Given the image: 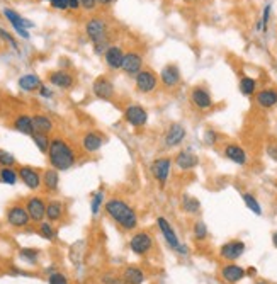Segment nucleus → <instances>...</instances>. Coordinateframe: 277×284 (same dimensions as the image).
<instances>
[{
  "instance_id": "nucleus-1",
  "label": "nucleus",
  "mask_w": 277,
  "mask_h": 284,
  "mask_svg": "<svg viewBox=\"0 0 277 284\" xmlns=\"http://www.w3.org/2000/svg\"><path fill=\"white\" fill-rule=\"evenodd\" d=\"M104 211L119 228H123L124 232H133V230L138 228L139 220L138 213L135 211L129 203H126L121 198H112L109 199L104 205Z\"/></svg>"
},
{
  "instance_id": "nucleus-2",
  "label": "nucleus",
  "mask_w": 277,
  "mask_h": 284,
  "mask_svg": "<svg viewBox=\"0 0 277 284\" xmlns=\"http://www.w3.org/2000/svg\"><path fill=\"white\" fill-rule=\"evenodd\" d=\"M46 155H48L49 167L56 169L58 172L70 170L77 163L75 150H73V146L70 145L65 138H62V136H55V138H51L49 150Z\"/></svg>"
},
{
  "instance_id": "nucleus-3",
  "label": "nucleus",
  "mask_w": 277,
  "mask_h": 284,
  "mask_svg": "<svg viewBox=\"0 0 277 284\" xmlns=\"http://www.w3.org/2000/svg\"><path fill=\"white\" fill-rule=\"evenodd\" d=\"M85 34L87 38L94 45L95 55H104L106 49L109 48V28L108 22L101 17H92L85 24Z\"/></svg>"
},
{
  "instance_id": "nucleus-4",
  "label": "nucleus",
  "mask_w": 277,
  "mask_h": 284,
  "mask_svg": "<svg viewBox=\"0 0 277 284\" xmlns=\"http://www.w3.org/2000/svg\"><path fill=\"white\" fill-rule=\"evenodd\" d=\"M156 225H158V230L162 232V237L165 238V243L173 250V252L180 253V255H187L189 247L184 245V243L180 242L179 237H177V233H175V230H173V226L170 225L169 220L163 218V216H158V218H156Z\"/></svg>"
},
{
  "instance_id": "nucleus-5",
  "label": "nucleus",
  "mask_w": 277,
  "mask_h": 284,
  "mask_svg": "<svg viewBox=\"0 0 277 284\" xmlns=\"http://www.w3.org/2000/svg\"><path fill=\"white\" fill-rule=\"evenodd\" d=\"M172 165H173V158L169 155L163 157H156L152 163H150V174L152 177L160 184V187L167 186V180L170 177V172H172Z\"/></svg>"
},
{
  "instance_id": "nucleus-6",
  "label": "nucleus",
  "mask_w": 277,
  "mask_h": 284,
  "mask_svg": "<svg viewBox=\"0 0 277 284\" xmlns=\"http://www.w3.org/2000/svg\"><path fill=\"white\" fill-rule=\"evenodd\" d=\"M187 138V128L182 123H170L163 133V146L167 150H173L182 146V143Z\"/></svg>"
},
{
  "instance_id": "nucleus-7",
  "label": "nucleus",
  "mask_w": 277,
  "mask_h": 284,
  "mask_svg": "<svg viewBox=\"0 0 277 284\" xmlns=\"http://www.w3.org/2000/svg\"><path fill=\"white\" fill-rule=\"evenodd\" d=\"M135 87L139 94L148 95L153 94L158 87V75L152 68H143L138 75L135 77Z\"/></svg>"
},
{
  "instance_id": "nucleus-8",
  "label": "nucleus",
  "mask_w": 277,
  "mask_h": 284,
  "mask_svg": "<svg viewBox=\"0 0 277 284\" xmlns=\"http://www.w3.org/2000/svg\"><path fill=\"white\" fill-rule=\"evenodd\" d=\"M123 118L131 128H145L148 125L150 114L143 106L139 104H129L123 112Z\"/></svg>"
},
{
  "instance_id": "nucleus-9",
  "label": "nucleus",
  "mask_w": 277,
  "mask_h": 284,
  "mask_svg": "<svg viewBox=\"0 0 277 284\" xmlns=\"http://www.w3.org/2000/svg\"><path fill=\"white\" fill-rule=\"evenodd\" d=\"M5 220L12 228H26L31 223V216H29L26 206L19 205V203L9 206L5 211Z\"/></svg>"
},
{
  "instance_id": "nucleus-10",
  "label": "nucleus",
  "mask_w": 277,
  "mask_h": 284,
  "mask_svg": "<svg viewBox=\"0 0 277 284\" xmlns=\"http://www.w3.org/2000/svg\"><path fill=\"white\" fill-rule=\"evenodd\" d=\"M17 172H19V179L22 180V184H24L28 189H31V191H38V189H41L43 187V174L39 172L36 167L21 165L17 169Z\"/></svg>"
},
{
  "instance_id": "nucleus-11",
  "label": "nucleus",
  "mask_w": 277,
  "mask_h": 284,
  "mask_svg": "<svg viewBox=\"0 0 277 284\" xmlns=\"http://www.w3.org/2000/svg\"><path fill=\"white\" fill-rule=\"evenodd\" d=\"M173 165L182 172H191L199 165V157L191 148H180L173 155Z\"/></svg>"
},
{
  "instance_id": "nucleus-12",
  "label": "nucleus",
  "mask_w": 277,
  "mask_h": 284,
  "mask_svg": "<svg viewBox=\"0 0 277 284\" xmlns=\"http://www.w3.org/2000/svg\"><path fill=\"white\" fill-rule=\"evenodd\" d=\"M2 14L5 16V19L11 22L12 28L15 29V32H17L21 38L29 39V31H28V29L29 28H34V24H32L31 21H28V19H24L21 14H17L15 11H12V9H7V7L2 11Z\"/></svg>"
},
{
  "instance_id": "nucleus-13",
  "label": "nucleus",
  "mask_w": 277,
  "mask_h": 284,
  "mask_svg": "<svg viewBox=\"0 0 277 284\" xmlns=\"http://www.w3.org/2000/svg\"><path fill=\"white\" fill-rule=\"evenodd\" d=\"M129 249L135 255H146L153 249V237L148 232H136L129 238Z\"/></svg>"
},
{
  "instance_id": "nucleus-14",
  "label": "nucleus",
  "mask_w": 277,
  "mask_h": 284,
  "mask_svg": "<svg viewBox=\"0 0 277 284\" xmlns=\"http://www.w3.org/2000/svg\"><path fill=\"white\" fill-rule=\"evenodd\" d=\"M92 92H94L95 97L101 99V101H112V97H114V94H116L114 83L104 75L97 77V79L94 80V83H92Z\"/></svg>"
},
{
  "instance_id": "nucleus-15",
  "label": "nucleus",
  "mask_w": 277,
  "mask_h": 284,
  "mask_svg": "<svg viewBox=\"0 0 277 284\" xmlns=\"http://www.w3.org/2000/svg\"><path fill=\"white\" fill-rule=\"evenodd\" d=\"M180 79H182L180 68L175 63H167V65L160 70V83H162L165 89H169V90L175 89L180 83Z\"/></svg>"
},
{
  "instance_id": "nucleus-16",
  "label": "nucleus",
  "mask_w": 277,
  "mask_h": 284,
  "mask_svg": "<svg viewBox=\"0 0 277 284\" xmlns=\"http://www.w3.org/2000/svg\"><path fill=\"white\" fill-rule=\"evenodd\" d=\"M26 209H28L29 216H31V221L41 223L46 218V203L43 201V198L39 196H31V198L26 199Z\"/></svg>"
},
{
  "instance_id": "nucleus-17",
  "label": "nucleus",
  "mask_w": 277,
  "mask_h": 284,
  "mask_svg": "<svg viewBox=\"0 0 277 284\" xmlns=\"http://www.w3.org/2000/svg\"><path fill=\"white\" fill-rule=\"evenodd\" d=\"M143 63H145V60H143L141 53H138V51H128L124 55V62H123L121 70L126 73V75L136 77L143 70Z\"/></svg>"
},
{
  "instance_id": "nucleus-18",
  "label": "nucleus",
  "mask_w": 277,
  "mask_h": 284,
  "mask_svg": "<svg viewBox=\"0 0 277 284\" xmlns=\"http://www.w3.org/2000/svg\"><path fill=\"white\" fill-rule=\"evenodd\" d=\"M191 102L196 109H199V111H208V109H211L213 106H215L211 94H209V90L204 89V87H194V89L191 90Z\"/></svg>"
},
{
  "instance_id": "nucleus-19",
  "label": "nucleus",
  "mask_w": 277,
  "mask_h": 284,
  "mask_svg": "<svg viewBox=\"0 0 277 284\" xmlns=\"http://www.w3.org/2000/svg\"><path fill=\"white\" fill-rule=\"evenodd\" d=\"M243 252H245V243L242 240H230L225 245H221L219 257L228 260V262H235L236 259H240L243 255Z\"/></svg>"
},
{
  "instance_id": "nucleus-20",
  "label": "nucleus",
  "mask_w": 277,
  "mask_h": 284,
  "mask_svg": "<svg viewBox=\"0 0 277 284\" xmlns=\"http://www.w3.org/2000/svg\"><path fill=\"white\" fill-rule=\"evenodd\" d=\"M106 138L104 135H101L99 131H87L85 135L80 140V145H82L83 152L87 153H95L104 146Z\"/></svg>"
},
{
  "instance_id": "nucleus-21",
  "label": "nucleus",
  "mask_w": 277,
  "mask_h": 284,
  "mask_svg": "<svg viewBox=\"0 0 277 284\" xmlns=\"http://www.w3.org/2000/svg\"><path fill=\"white\" fill-rule=\"evenodd\" d=\"M223 155L236 165H246V162H248V153L245 152L243 146L236 145V143H226L223 148Z\"/></svg>"
},
{
  "instance_id": "nucleus-22",
  "label": "nucleus",
  "mask_w": 277,
  "mask_h": 284,
  "mask_svg": "<svg viewBox=\"0 0 277 284\" xmlns=\"http://www.w3.org/2000/svg\"><path fill=\"white\" fill-rule=\"evenodd\" d=\"M219 276H221V279L225 281L226 284H236L246 276V270L243 269L242 266H238V264L230 262V264H226V266L221 267Z\"/></svg>"
},
{
  "instance_id": "nucleus-23",
  "label": "nucleus",
  "mask_w": 277,
  "mask_h": 284,
  "mask_svg": "<svg viewBox=\"0 0 277 284\" xmlns=\"http://www.w3.org/2000/svg\"><path fill=\"white\" fill-rule=\"evenodd\" d=\"M124 49L118 45H111L104 53V62L111 70H121L123 62H124Z\"/></svg>"
},
{
  "instance_id": "nucleus-24",
  "label": "nucleus",
  "mask_w": 277,
  "mask_h": 284,
  "mask_svg": "<svg viewBox=\"0 0 277 284\" xmlns=\"http://www.w3.org/2000/svg\"><path fill=\"white\" fill-rule=\"evenodd\" d=\"M48 80L53 87H58V89H63V90L72 89V85H73L72 73L66 72V70H56V72H51L48 75Z\"/></svg>"
},
{
  "instance_id": "nucleus-25",
  "label": "nucleus",
  "mask_w": 277,
  "mask_h": 284,
  "mask_svg": "<svg viewBox=\"0 0 277 284\" xmlns=\"http://www.w3.org/2000/svg\"><path fill=\"white\" fill-rule=\"evenodd\" d=\"M255 102L262 109H272L277 106V90L274 89H262L257 92Z\"/></svg>"
},
{
  "instance_id": "nucleus-26",
  "label": "nucleus",
  "mask_w": 277,
  "mask_h": 284,
  "mask_svg": "<svg viewBox=\"0 0 277 284\" xmlns=\"http://www.w3.org/2000/svg\"><path fill=\"white\" fill-rule=\"evenodd\" d=\"M12 128L21 135L32 136L34 135V125H32V116L31 114H19L12 121Z\"/></svg>"
},
{
  "instance_id": "nucleus-27",
  "label": "nucleus",
  "mask_w": 277,
  "mask_h": 284,
  "mask_svg": "<svg viewBox=\"0 0 277 284\" xmlns=\"http://www.w3.org/2000/svg\"><path fill=\"white\" fill-rule=\"evenodd\" d=\"M32 125H34V133H41V135H49L55 129V123L48 114H32Z\"/></svg>"
},
{
  "instance_id": "nucleus-28",
  "label": "nucleus",
  "mask_w": 277,
  "mask_h": 284,
  "mask_svg": "<svg viewBox=\"0 0 277 284\" xmlns=\"http://www.w3.org/2000/svg\"><path fill=\"white\" fill-rule=\"evenodd\" d=\"M121 279L124 281L126 284H143L146 281V274L143 272L139 267L136 266H128L123 269Z\"/></svg>"
},
{
  "instance_id": "nucleus-29",
  "label": "nucleus",
  "mask_w": 277,
  "mask_h": 284,
  "mask_svg": "<svg viewBox=\"0 0 277 284\" xmlns=\"http://www.w3.org/2000/svg\"><path fill=\"white\" fill-rule=\"evenodd\" d=\"M43 187L46 192H56L60 189V174L56 169L49 167L43 172Z\"/></svg>"
},
{
  "instance_id": "nucleus-30",
  "label": "nucleus",
  "mask_w": 277,
  "mask_h": 284,
  "mask_svg": "<svg viewBox=\"0 0 277 284\" xmlns=\"http://www.w3.org/2000/svg\"><path fill=\"white\" fill-rule=\"evenodd\" d=\"M17 85H19V89L24 90V92H34V90L41 89L43 82L36 73H26V75H22L21 79L17 80Z\"/></svg>"
},
{
  "instance_id": "nucleus-31",
  "label": "nucleus",
  "mask_w": 277,
  "mask_h": 284,
  "mask_svg": "<svg viewBox=\"0 0 277 284\" xmlns=\"http://www.w3.org/2000/svg\"><path fill=\"white\" fill-rule=\"evenodd\" d=\"M65 215V205L58 199H51V201L46 205V220L51 223H56L63 218Z\"/></svg>"
},
{
  "instance_id": "nucleus-32",
  "label": "nucleus",
  "mask_w": 277,
  "mask_h": 284,
  "mask_svg": "<svg viewBox=\"0 0 277 284\" xmlns=\"http://www.w3.org/2000/svg\"><path fill=\"white\" fill-rule=\"evenodd\" d=\"M180 208L185 215H199L201 211V203H199L198 198L191 194H184L182 199H180Z\"/></svg>"
},
{
  "instance_id": "nucleus-33",
  "label": "nucleus",
  "mask_w": 277,
  "mask_h": 284,
  "mask_svg": "<svg viewBox=\"0 0 277 284\" xmlns=\"http://www.w3.org/2000/svg\"><path fill=\"white\" fill-rule=\"evenodd\" d=\"M19 180V172L15 167H0V182L7 186H15Z\"/></svg>"
},
{
  "instance_id": "nucleus-34",
  "label": "nucleus",
  "mask_w": 277,
  "mask_h": 284,
  "mask_svg": "<svg viewBox=\"0 0 277 284\" xmlns=\"http://www.w3.org/2000/svg\"><path fill=\"white\" fill-rule=\"evenodd\" d=\"M38 233L45 240H48V242H55L56 237H58V232H56V228L53 226L51 221H41V223H38Z\"/></svg>"
},
{
  "instance_id": "nucleus-35",
  "label": "nucleus",
  "mask_w": 277,
  "mask_h": 284,
  "mask_svg": "<svg viewBox=\"0 0 277 284\" xmlns=\"http://www.w3.org/2000/svg\"><path fill=\"white\" fill-rule=\"evenodd\" d=\"M49 5L56 11H78L80 0H48Z\"/></svg>"
},
{
  "instance_id": "nucleus-36",
  "label": "nucleus",
  "mask_w": 277,
  "mask_h": 284,
  "mask_svg": "<svg viewBox=\"0 0 277 284\" xmlns=\"http://www.w3.org/2000/svg\"><path fill=\"white\" fill-rule=\"evenodd\" d=\"M238 87H240V92H242L243 95L250 97V95H253V94L257 92V80L252 79V77H242Z\"/></svg>"
},
{
  "instance_id": "nucleus-37",
  "label": "nucleus",
  "mask_w": 277,
  "mask_h": 284,
  "mask_svg": "<svg viewBox=\"0 0 277 284\" xmlns=\"http://www.w3.org/2000/svg\"><path fill=\"white\" fill-rule=\"evenodd\" d=\"M242 199H243V203H245V206L253 213V215H257V216L262 215V206H260V203L257 201L255 196L250 194V192H243Z\"/></svg>"
},
{
  "instance_id": "nucleus-38",
  "label": "nucleus",
  "mask_w": 277,
  "mask_h": 284,
  "mask_svg": "<svg viewBox=\"0 0 277 284\" xmlns=\"http://www.w3.org/2000/svg\"><path fill=\"white\" fill-rule=\"evenodd\" d=\"M31 138H32V143H34L36 148H38L39 152H41V153H48L49 143H51V138H49V135H41V133H34V135H32Z\"/></svg>"
},
{
  "instance_id": "nucleus-39",
  "label": "nucleus",
  "mask_w": 277,
  "mask_h": 284,
  "mask_svg": "<svg viewBox=\"0 0 277 284\" xmlns=\"http://www.w3.org/2000/svg\"><path fill=\"white\" fill-rule=\"evenodd\" d=\"M102 206H104V189H99V191H95L94 194H92V198H90V209H92V215L97 216Z\"/></svg>"
},
{
  "instance_id": "nucleus-40",
  "label": "nucleus",
  "mask_w": 277,
  "mask_h": 284,
  "mask_svg": "<svg viewBox=\"0 0 277 284\" xmlns=\"http://www.w3.org/2000/svg\"><path fill=\"white\" fill-rule=\"evenodd\" d=\"M208 226H206V223L202 221V220H198V221L192 225V237H194V240H198V242H204L206 238H208Z\"/></svg>"
},
{
  "instance_id": "nucleus-41",
  "label": "nucleus",
  "mask_w": 277,
  "mask_h": 284,
  "mask_svg": "<svg viewBox=\"0 0 277 284\" xmlns=\"http://www.w3.org/2000/svg\"><path fill=\"white\" fill-rule=\"evenodd\" d=\"M19 257H21V259L24 260V262H28V264H36L39 260V250L24 247V249L19 250Z\"/></svg>"
},
{
  "instance_id": "nucleus-42",
  "label": "nucleus",
  "mask_w": 277,
  "mask_h": 284,
  "mask_svg": "<svg viewBox=\"0 0 277 284\" xmlns=\"http://www.w3.org/2000/svg\"><path fill=\"white\" fill-rule=\"evenodd\" d=\"M15 157L7 150H0V167H15Z\"/></svg>"
},
{
  "instance_id": "nucleus-43",
  "label": "nucleus",
  "mask_w": 277,
  "mask_h": 284,
  "mask_svg": "<svg viewBox=\"0 0 277 284\" xmlns=\"http://www.w3.org/2000/svg\"><path fill=\"white\" fill-rule=\"evenodd\" d=\"M48 284H68V277L63 272L55 270V272H51L48 276Z\"/></svg>"
},
{
  "instance_id": "nucleus-44",
  "label": "nucleus",
  "mask_w": 277,
  "mask_h": 284,
  "mask_svg": "<svg viewBox=\"0 0 277 284\" xmlns=\"http://www.w3.org/2000/svg\"><path fill=\"white\" fill-rule=\"evenodd\" d=\"M202 140H204V143L208 146H215L216 143H218V140H219V135L215 131V129H206Z\"/></svg>"
},
{
  "instance_id": "nucleus-45",
  "label": "nucleus",
  "mask_w": 277,
  "mask_h": 284,
  "mask_svg": "<svg viewBox=\"0 0 277 284\" xmlns=\"http://www.w3.org/2000/svg\"><path fill=\"white\" fill-rule=\"evenodd\" d=\"M0 39H2V41H5V43H9L12 49H15V51H19L17 41H15V39H14V36L9 34V32L5 31V29H2V28H0Z\"/></svg>"
},
{
  "instance_id": "nucleus-46",
  "label": "nucleus",
  "mask_w": 277,
  "mask_h": 284,
  "mask_svg": "<svg viewBox=\"0 0 277 284\" xmlns=\"http://www.w3.org/2000/svg\"><path fill=\"white\" fill-rule=\"evenodd\" d=\"M270 11H272V5L267 4L265 7H263L262 19H260V22H262V31H267V26H269V19H270Z\"/></svg>"
},
{
  "instance_id": "nucleus-47",
  "label": "nucleus",
  "mask_w": 277,
  "mask_h": 284,
  "mask_svg": "<svg viewBox=\"0 0 277 284\" xmlns=\"http://www.w3.org/2000/svg\"><path fill=\"white\" fill-rule=\"evenodd\" d=\"M118 281H121V277L116 276V274H112V272H108V274H104V276L101 277L102 284H116Z\"/></svg>"
},
{
  "instance_id": "nucleus-48",
  "label": "nucleus",
  "mask_w": 277,
  "mask_h": 284,
  "mask_svg": "<svg viewBox=\"0 0 277 284\" xmlns=\"http://www.w3.org/2000/svg\"><path fill=\"white\" fill-rule=\"evenodd\" d=\"M97 5V0H80V7L85 11H94Z\"/></svg>"
},
{
  "instance_id": "nucleus-49",
  "label": "nucleus",
  "mask_w": 277,
  "mask_h": 284,
  "mask_svg": "<svg viewBox=\"0 0 277 284\" xmlns=\"http://www.w3.org/2000/svg\"><path fill=\"white\" fill-rule=\"evenodd\" d=\"M267 155L277 162V143H269L267 145Z\"/></svg>"
},
{
  "instance_id": "nucleus-50",
  "label": "nucleus",
  "mask_w": 277,
  "mask_h": 284,
  "mask_svg": "<svg viewBox=\"0 0 277 284\" xmlns=\"http://www.w3.org/2000/svg\"><path fill=\"white\" fill-rule=\"evenodd\" d=\"M38 92H39V95L45 97V99H51L53 97V90L49 89V87H46V85H41V89H39Z\"/></svg>"
},
{
  "instance_id": "nucleus-51",
  "label": "nucleus",
  "mask_w": 277,
  "mask_h": 284,
  "mask_svg": "<svg viewBox=\"0 0 277 284\" xmlns=\"http://www.w3.org/2000/svg\"><path fill=\"white\" fill-rule=\"evenodd\" d=\"M116 0H97V4L99 5H111V4H114Z\"/></svg>"
},
{
  "instance_id": "nucleus-52",
  "label": "nucleus",
  "mask_w": 277,
  "mask_h": 284,
  "mask_svg": "<svg viewBox=\"0 0 277 284\" xmlns=\"http://www.w3.org/2000/svg\"><path fill=\"white\" fill-rule=\"evenodd\" d=\"M246 274H248V276H255V274H257V269H255V267H250V269L246 270Z\"/></svg>"
},
{
  "instance_id": "nucleus-53",
  "label": "nucleus",
  "mask_w": 277,
  "mask_h": 284,
  "mask_svg": "<svg viewBox=\"0 0 277 284\" xmlns=\"http://www.w3.org/2000/svg\"><path fill=\"white\" fill-rule=\"evenodd\" d=\"M272 242H274V245L277 247V232H276V233H274V235H272Z\"/></svg>"
},
{
  "instance_id": "nucleus-54",
  "label": "nucleus",
  "mask_w": 277,
  "mask_h": 284,
  "mask_svg": "<svg viewBox=\"0 0 277 284\" xmlns=\"http://www.w3.org/2000/svg\"><path fill=\"white\" fill-rule=\"evenodd\" d=\"M116 284H126V283H124V281L121 279V281H118V283H116Z\"/></svg>"
},
{
  "instance_id": "nucleus-55",
  "label": "nucleus",
  "mask_w": 277,
  "mask_h": 284,
  "mask_svg": "<svg viewBox=\"0 0 277 284\" xmlns=\"http://www.w3.org/2000/svg\"><path fill=\"white\" fill-rule=\"evenodd\" d=\"M257 284H269V283H263V281H260V283H257Z\"/></svg>"
},
{
  "instance_id": "nucleus-56",
  "label": "nucleus",
  "mask_w": 277,
  "mask_h": 284,
  "mask_svg": "<svg viewBox=\"0 0 277 284\" xmlns=\"http://www.w3.org/2000/svg\"><path fill=\"white\" fill-rule=\"evenodd\" d=\"M189 2H196V0H189Z\"/></svg>"
}]
</instances>
